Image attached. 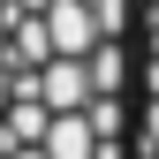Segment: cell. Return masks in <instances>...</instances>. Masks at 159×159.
I'll return each mask as SVG.
<instances>
[{
	"label": "cell",
	"instance_id": "obj_1",
	"mask_svg": "<svg viewBox=\"0 0 159 159\" xmlns=\"http://www.w3.org/2000/svg\"><path fill=\"white\" fill-rule=\"evenodd\" d=\"M144 152L159 159V98H144Z\"/></svg>",
	"mask_w": 159,
	"mask_h": 159
}]
</instances>
